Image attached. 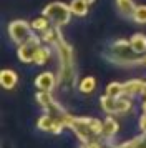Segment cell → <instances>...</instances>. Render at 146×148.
<instances>
[{"label":"cell","instance_id":"16","mask_svg":"<svg viewBox=\"0 0 146 148\" xmlns=\"http://www.w3.org/2000/svg\"><path fill=\"white\" fill-rule=\"evenodd\" d=\"M130 43L134 48V52H138L141 55L146 53V35L145 34H134L130 38Z\"/></svg>","mask_w":146,"mask_h":148},{"label":"cell","instance_id":"9","mask_svg":"<svg viewBox=\"0 0 146 148\" xmlns=\"http://www.w3.org/2000/svg\"><path fill=\"white\" fill-rule=\"evenodd\" d=\"M65 120L60 118V116H55V115L45 113L42 115L38 120H37V128L42 130V132H46V133H53V135H60L65 128Z\"/></svg>","mask_w":146,"mask_h":148},{"label":"cell","instance_id":"23","mask_svg":"<svg viewBox=\"0 0 146 148\" xmlns=\"http://www.w3.org/2000/svg\"><path fill=\"white\" fill-rule=\"evenodd\" d=\"M139 130H141V133L146 135V112H143L141 118H139Z\"/></svg>","mask_w":146,"mask_h":148},{"label":"cell","instance_id":"12","mask_svg":"<svg viewBox=\"0 0 146 148\" xmlns=\"http://www.w3.org/2000/svg\"><path fill=\"white\" fill-rule=\"evenodd\" d=\"M119 130V125L118 121L115 120L113 116H106L105 120H103V130H101V138L108 143H111V140L116 136Z\"/></svg>","mask_w":146,"mask_h":148},{"label":"cell","instance_id":"4","mask_svg":"<svg viewBox=\"0 0 146 148\" xmlns=\"http://www.w3.org/2000/svg\"><path fill=\"white\" fill-rule=\"evenodd\" d=\"M43 15L52 22L53 27L61 28V27H65V25H68V22H70L73 14H72L70 5H65L61 2H52V3H48L43 8Z\"/></svg>","mask_w":146,"mask_h":148},{"label":"cell","instance_id":"1","mask_svg":"<svg viewBox=\"0 0 146 148\" xmlns=\"http://www.w3.org/2000/svg\"><path fill=\"white\" fill-rule=\"evenodd\" d=\"M53 50L57 52V58H58V85H68L72 88L76 83V68H75V60H73V50L72 47L66 43L63 38L61 32H58L57 42L52 45Z\"/></svg>","mask_w":146,"mask_h":148},{"label":"cell","instance_id":"10","mask_svg":"<svg viewBox=\"0 0 146 148\" xmlns=\"http://www.w3.org/2000/svg\"><path fill=\"white\" fill-rule=\"evenodd\" d=\"M57 85H58V77H55L52 72H43L35 80V87L38 88V92H53Z\"/></svg>","mask_w":146,"mask_h":148},{"label":"cell","instance_id":"24","mask_svg":"<svg viewBox=\"0 0 146 148\" xmlns=\"http://www.w3.org/2000/svg\"><path fill=\"white\" fill-rule=\"evenodd\" d=\"M143 65H145V67H146V53L143 55Z\"/></svg>","mask_w":146,"mask_h":148},{"label":"cell","instance_id":"11","mask_svg":"<svg viewBox=\"0 0 146 148\" xmlns=\"http://www.w3.org/2000/svg\"><path fill=\"white\" fill-rule=\"evenodd\" d=\"M146 93V82L145 80H138V78H134V80H130L123 83V95L125 97H143Z\"/></svg>","mask_w":146,"mask_h":148},{"label":"cell","instance_id":"13","mask_svg":"<svg viewBox=\"0 0 146 148\" xmlns=\"http://www.w3.org/2000/svg\"><path fill=\"white\" fill-rule=\"evenodd\" d=\"M115 3H116V8H118L119 15L123 18L133 20V15H134V10H136L134 0H115Z\"/></svg>","mask_w":146,"mask_h":148},{"label":"cell","instance_id":"7","mask_svg":"<svg viewBox=\"0 0 146 148\" xmlns=\"http://www.w3.org/2000/svg\"><path fill=\"white\" fill-rule=\"evenodd\" d=\"M43 45V40H42V37L33 34L27 42H23L22 45H18V58L20 62H23V63H33L35 60V55L38 52V48Z\"/></svg>","mask_w":146,"mask_h":148},{"label":"cell","instance_id":"6","mask_svg":"<svg viewBox=\"0 0 146 148\" xmlns=\"http://www.w3.org/2000/svg\"><path fill=\"white\" fill-rule=\"evenodd\" d=\"M37 101H38V105L42 107V110H43L45 113L60 116V118H63V120H65V116L68 115V112L55 100V97H53L52 92H38V93H37Z\"/></svg>","mask_w":146,"mask_h":148},{"label":"cell","instance_id":"18","mask_svg":"<svg viewBox=\"0 0 146 148\" xmlns=\"http://www.w3.org/2000/svg\"><path fill=\"white\" fill-rule=\"evenodd\" d=\"M88 2L86 0H72L70 2V8H72V14L76 17H85L88 14Z\"/></svg>","mask_w":146,"mask_h":148},{"label":"cell","instance_id":"22","mask_svg":"<svg viewBox=\"0 0 146 148\" xmlns=\"http://www.w3.org/2000/svg\"><path fill=\"white\" fill-rule=\"evenodd\" d=\"M133 148H146V135L141 133L139 136L133 138Z\"/></svg>","mask_w":146,"mask_h":148},{"label":"cell","instance_id":"21","mask_svg":"<svg viewBox=\"0 0 146 148\" xmlns=\"http://www.w3.org/2000/svg\"><path fill=\"white\" fill-rule=\"evenodd\" d=\"M133 22H136L139 25H145L146 23V5H138L133 15Z\"/></svg>","mask_w":146,"mask_h":148},{"label":"cell","instance_id":"14","mask_svg":"<svg viewBox=\"0 0 146 148\" xmlns=\"http://www.w3.org/2000/svg\"><path fill=\"white\" fill-rule=\"evenodd\" d=\"M0 83H2V87L5 90H12L18 83V75L13 70H10V68H5V70L0 72Z\"/></svg>","mask_w":146,"mask_h":148},{"label":"cell","instance_id":"25","mask_svg":"<svg viewBox=\"0 0 146 148\" xmlns=\"http://www.w3.org/2000/svg\"><path fill=\"white\" fill-rule=\"evenodd\" d=\"M86 2H88V3H93V2H95V0H86Z\"/></svg>","mask_w":146,"mask_h":148},{"label":"cell","instance_id":"20","mask_svg":"<svg viewBox=\"0 0 146 148\" xmlns=\"http://www.w3.org/2000/svg\"><path fill=\"white\" fill-rule=\"evenodd\" d=\"M105 95H108V97H123V83L111 82V83L106 87Z\"/></svg>","mask_w":146,"mask_h":148},{"label":"cell","instance_id":"26","mask_svg":"<svg viewBox=\"0 0 146 148\" xmlns=\"http://www.w3.org/2000/svg\"><path fill=\"white\" fill-rule=\"evenodd\" d=\"M81 148H88V145H85V143H83V147H81Z\"/></svg>","mask_w":146,"mask_h":148},{"label":"cell","instance_id":"2","mask_svg":"<svg viewBox=\"0 0 146 148\" xmlns=\"http://www.w3.org/2000/svg\"><path fill=\"white\" fill-rule=\"evenodd\" d=\"M105 58L116 67H136L143 65V55L134 52L130 40H116L110 43L105 52Z\"/></svg>","mask_w":146,"mask_h":148},{"label":"cell","instance_id":"19","mask_svg":"<svg viewBox=\"0 0 146 148\" xmlns=\"http://www.w3.org/2000/svg\"><path fill=\"white\" fill-rule=\"evenodd\" d=\"M50 27H52V22L48 20L45 15H43V17H40V18H35V20L32 22V28L35 30V32H40V34L46 32Z\"/></svg>","mask_w":146,"mask_h":148},{"label":"cell","instance_id":"5","mask_svg":"<svg viewBox=\"0 0 146 148\" xmlns=\"http://www.w3.org/2000/svg\"><path fill=\"white\" fill-rule=\"evenodd\" d=\"M100 105L103 108V112L108 115H126L128 112H131L133 101L130 97H108L103 95L100 98Z\"/></svg>","mask_w":146,"mask_h":148},{"label":"cell","instance_id":"17","mask_svg":"<svg viewBox=\"0 0 146 148\" xmlns=\"http://www.w3.org/2000/svg\"><path fill=\"white\" fill-rule=\"evenodd\" d=\"M96 88V80L95 77H85L78 82V90L80 93H85V95H91Z\"/></svg>","mask_w":146,"mask_h":148},{"label":"cell","instance_id":"3","mask_svg":"<svg viewBox=\"0 0 146 148\" xmlns=\"http://www.w3.org/2000/svg\"><path fill=\"white\" fill-rule=\"evenodd\" d=\"M65 125L81 140V143H91V141H96L100 138L93 133L90 118H78V116H72L68 113L65 116Z\"/></svg>","mask_w":146,"mask_h":148},{"label":"cell","instance_id":"8","mask_svg":"<svg viewBox=\"0 0 146 148\" xmlns=\"http://www.w3.org/2000/svg\"><path fill=\"white\" fill-rule=\"evenodd\" d=\"M32 23H28L25 20H13L8 25V37L12 38L17 45H22L23 42H27L32 37Z\"/></svg>","mask_w":146,"mask_h":148},{"label":"cell","instance_id":"15","mask_svg":"<svg viewBox=\"0 0 146 148\" xmlns=\"http://www.w3.org/2000/svg\"><path fill=\"white\" fill-rule=\"evenodd\" d=\"M52 50H53L52 45H45V43H43V45L38 48L37 55H35V60H33V63H35V65H38V67L45 65L46 62L50 60V57H52Z\"/></svg>","mask_w":146,"mask_h":148}]
</instances>
